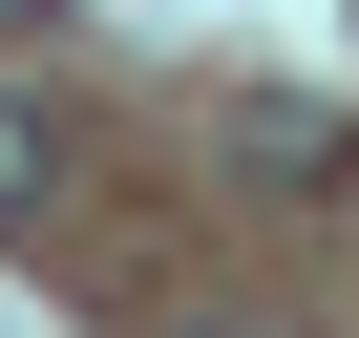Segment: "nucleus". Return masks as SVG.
Instances as JSON below:
<instances>
[{
	"label": "nucleus",
	"instance_id": "obj_1",
	"mask_svg": "<svg viewBox=\"0 0 359 338\" xmlns=\"http://www.w3.org/2000/svg\"><path fill=\"white\" fill-rule=\"evenodd\" d=\"M43 191H64V127H43L22 85H0V212H43Z\"/></svg>",
	"mask_w": 359,
	"mask_h": 338
},
{
	"label": "nucleus",
	"instance_id": "obj_2",
	"mask_svg": "<svg viewBox=\"0 0 359 338\" xmlns=\"http://www.w3.org/2000/svg\"><path fill=\"white\" fill-rule=\"evenodd\" d=\"M0 338H22V317H0Z\"/></svg>",
	"mask_w": 359,
	"mask_h": 338
}]
</instances>
